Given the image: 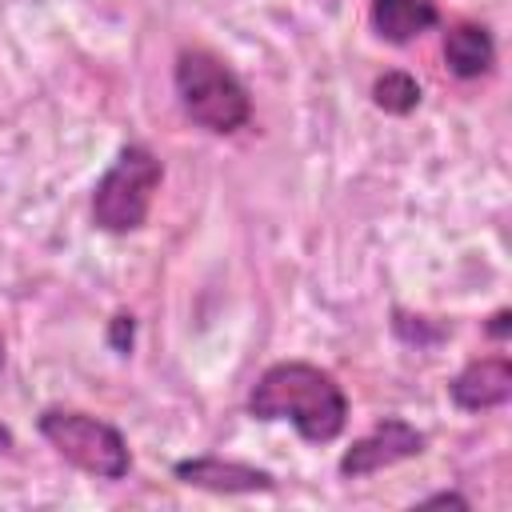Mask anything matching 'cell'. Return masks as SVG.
<instances>
[{"instance_id": "1", "label": "cell", "mask_w": 512, "mask_h": 512, "mask_svg": "<svg viewBox=\"0 0 512 512\" xmlns=\"http://www.w3.org/2000/svg\"><path fill=\"white\" fill-rule=\"evenodd\" d=\"M252 420H288L308 444H328L348 424V396L340 380L308 360H280L260 372L248 392Z\"/></svg>"}, {"instance_id": "2", "label": "cell", "mask_w": 512, "mask_h": 512, "mask_svg": "<svg viewBox=\"0 0 512 512\" xmlns=\"http://www.w3.org/2000/svg\"><path fill=\"white\" fill-rule=\"evenodd\" d=\"M172 84L184 116L216 136H232L252 120V96L244 80L208 48H180L172 64Z\"/></svg>"}, {"instance_id": "3", "label": "cell", "mask_w": 512, "mask_h": 512, "mask_svg": "<svg viewBox=\"0 0 512 512\" xmlns=\"http://www.w3.org/2000/svg\"><path fill=\"white\" fill-rule=\"evenodd\" d=\"M160 180H164V164L156 160V152L148 144H124L92 188V224L112 236H128L144 228Z\"/></svg>"}, {"instance_id": "4", "label": "cell", "mask_w": 512, "mask_h": 512, "mask_svg": "<svg viewBox=\"0 0 512 512\" xmlns=\"http://www.w3.org/2000/svg\"><path fill=\"white\" fill-rule=\"evenodd\" d=\"M40 436L56 448L60 460L72 468L96 476V480H124L132 472V452L128 440L120 436L116 424L80 412V408H44L36 420Z\"/></svg>"}, {"instance_id": "5", "label": "cell", "mask_w": 512, "mask_h": 512, "mask_svg": "<svg viewBox=\"0 0 512 512\" xmlns=\"http://www.w3.org/2000/svg\"><path fill=\"white\" fill-rule=\"evenodd\" d=\"M424 444H428V436L416 424H408L400 416H384V420L372 424L368 436H360V440H352V448H344L336 468H340L344 480H364L372 472H384L400 460L420 456Z\"/></svg>"}, {"instance_id": "6", "label": "cell", "mask_w": 512, "mask_h": 512, "mask_svg": "<svg viewBox=\"0 0 512 512\" xmlns=\"http://www.w3.org/2000/svg\"><path fill=\"white\" fill-rule=\"evenodd\" d=\"M172 476L188 488H204L216 496H252V492H272L276 476L268 468L244 464V460H220V456H188L172 464Z\"/></svg>"}, {"instance_id": "7", "label": "cell", "mask_w": 512, "mask_h": 512, "mask_svg": "<svg viewBox=\"0 0 512 512\" xmlns=\"http://www.w3.org/2000/svg\"><path fill=\"white\" fill-rule=\"evenodd\" d=\"M448 396L460 412H488L512 400V360L508 356H480L468 360L452 380Z\"/></svg>"}, {"instance_id": "8", "label": "cell", "mask_w": 512, "mask_h": 512, "mask_svg": "<svg viewBox=\"0 0 512 512\" xmlns=\"http://www.w3.org/2000/svg\"><path fill=\"white\" fill-rule=\"evenodd\" d=\"M444 60H448V72L460 76V80H480L492 72L496 64V40L484 24H472V20H460L444 32Z\"/></svg>"}, {"instance_id": "9", "label": "cell", "mask_w": 512, "mask_h": 512, "mask_svg": "<svg viewBox=\"0 0 512 512\" xmlns=\"http://www.w3.org/2000/svg\"><path fill=\"white\" fill-rule=\"evenodd\" d=\"M368 20H372V28H376L380 40L408 44V40H416L428 28L440 24V8L432 0H372Z\"/></svg>"}, {"instance_id": "10", "label": "cell", "mask_w": 512, "mask_h": 512, "mask_svg": "<svg viewBox=\"0 0 512 512\" xmlns=\"http://www.w3.org/2000/svg\"><path fill=\"white\" fill-rule=\"evenodd\" d=\"M420 80L412 76V72H404V68H388L384 76H376V84H372V104L380 108V112H388V116H408V112H416V104H420Z\"/></svg>"}, {"instance_id": "11", "label": "cell", "mask_w": 512, "mask_h": 512, "mask_svg": "<svg viewBox=\"0 0 512 512\" xmlns=\"http://www.w3.org/2000/svg\"><path fill=\"white\" fill-rule=\"evenodd\" d=\"M392 328H396L400 340H408V344H416V348H428V344H436V340L448 336L444 324H432V328H428V316H408V312H396Z\"/></svg>"}, {"instance_id": "12", "label": "cell", "mask_w": 512, "mask_h": 512, "mask_svg": "<svg viewBox=\"0 0 512 512\" xmlns=\"http://www.w3.org/2000/svg\"><path fill=\"white\" fill-rule=\"evenodd\" d=\"M132 336H136V320H132L128 312H116V316H112V328H108V344H112L120 356H128V352H132Z\"/></svg>"}, {"instance_id": "13", "label": "cell", "mask_w": 512, "mask_h": 512, "mask_svg": "<svg viewBox=\"0 0 512 512\" xmlns=\"http://www.w3.org/2000/svg\"><path fill=\"white\" fill-rule=\"evenodd\" d=\"M508 332H512V312H508V308H500V312L488 320V336H492V340H504Z\"/></svg>"}, {"instance_id": "14", "label": "cell", "mask_w": 512, "mask_h": 512, "mask_svg": "<svg viewBox=\"0 0 512 512\" xmlns=\"http://www.w3.org/2000/svg\"><path fill=\"white\" fill-rule=\"evenodd\" d=\"M428 504H456V508H468V500H464L460 492H436V496L424 500V508H428Z\"/></svg>"}, {"instance_id": "15", "label": "cell", "mask_w": 512, "mask_h": 512, "mask_svg": "<svg viewBox=\"0 0 512 512\" xmlns=\"http://www.w3.org/2000/svg\"><path fill=\"white\" fill-rule=\"evenodd\" d=\"M12 448H16V440H12V432H8L4 424H0V456H8Z\"/></svg>"}, {"instance_id": "16", "label": "cell", "mask_w": 512, "mask_h": 512, "mask_svg": "<svg viewBox=\"0 0 512 512\" xmlns=\"http://www.w3.org/2000/svg\"><path fill=\"white\" fill-rule=\"evenodd\" d=\"M0 368H4V336H0Z\"/></svg>"}]
</instances>
